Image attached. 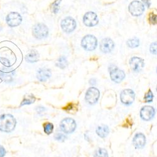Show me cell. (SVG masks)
I'll use <instances>...</instances> for the list:
<instances>
[{
  "label": "cell",
  "instance_id": "obj_1",
  "mask_svg": "<svg viewBox=\"0 0 157 157\" xmlns=\"http://www.w3.org/2000/svg\"><path fill=\"white\" fill-rule=\"evenodd\" d=\"M17 121L11 114H4L0 116V131L3 132L10 133L14 130Z\"/></svg>",
  "mask_w": 157,
  "mask_h": 157
},
{
  "label": "cell",
  "instance_id": "obj_2",
  "mask_svg": "<svg viewBox=\"0 0 157 157\" xmlns=\"http://www.w3.org/2000/svg\"><path fill=\"white\" fill-rule=\"evenodd\" d=\"M82 48L87 51H93L95 50L98 46V40L94 35H86L81 41Z\"/></svg>",
  "mask_w": 157,
  "mask_h": 157
},
{
  "label": "cell",
  "instance_id": "obj_3",
  "mask_svg": "<svg viewBox=\"0 0 157 157\" xmlns=\"http://www.w3.org/2000/svg\"><path fill=\"white\" fill-rule=\"evenodd\" d=\"M77 124L74 120L71 117L64 118L60 124V127L62 132L65 134L72 133L75 130Z\"/></svg>",
  "mask_w": 157,
  "mask_h": 157
},
{
  "label": "cell",
  "instance_id": "obj_4",
  "mask_svg": "<svg viewBox=\"0 0 157 157\" xmlns=\"http://www.w3.org/2000/svg\"><path fill=\"white\" fill-rule=\"evenodd\" d=\"M33 35L36 39L41 40L48 36V29L44 23H37L33 27Z\"/></svg>",
  "mask_w": 157,
  "mask_h": 157
},
{
  "label": "cell",
  "instance_id": "obj_5",
  "mask_svg": "<svg viewBox=\"0 0 157 157\" xmlns=\"http://www.w3.org/2000/svg\"><path fill=\"white\" fill-rule=\"evenodd\" d=\"M100 97V92L99 90L95 87H89L85 96V100L90 105H93L96 104L99 100Z\"/></svg>",
  "mask_w": 157,
  "mask_h": 157
},
{
  "label": "cell",
  "instance_id": "obj_6",
  "mask_svg": "<svg viewBox=\"0 0 157 157\" xmlns=\"http://www.w3.org/2000/svg\"><path fill=\"white\" fill-rule=\"evenodd\" d=\"M121 102L126 106H129L133 104L135 99V94L132 89H126L121 91L120 94Z\"/></svg>",
  "mask_w": 157,
  "mask_h": 157
},
{
  "label": "cell",
  "instance_id": "obj_7",
  "mask_svg": "<svg viewBox=\"0 0 157 157\" xmlns=\"http://www.w3.org/2000/svg\"><path fill=\"white\" fill-rule=\"evenodd\" d=\"M128 10L134 17L141 16L145 11V5L140 1H133L129 5Z\"/></svg>",
  "mask_w": 157,
  "mask_h": 157
},
{
  "label": "cell",
  "instance_id": "obj_8",
  "mask_svg": "<svg viewBox=\"0 0 157 157\" xmlns=\"http://www.w3.org/2000/svg\"><path fill=\"white\" fill-rule=\"evenodd\" d=\"M60 26L64 32L69 33L75 30L77 27V24L75 20L73 18L71 17H67L62 20Z\"/></svg>",
  "mask_w": 157,
  "mask_h": 157
},
{
  "label": "cell",
  "instance_id": "obj_9",
  "mask_svg": "<svg viewBox=\"0 0 157 157\" xmlns=\"http://www.w3.org/2000/svg\"><path fill=\"white\" fill-rule=\"evenodd\" d=\"M109 74L111 79L116 83H120L125 78L124 71L114 65H113V67H109Z\"/></svg>",
  "mask_w": 157,
  "mask_h": 157
},
{
  "label": "cell",
  "instance_id": "obj_10",
  "mask_svg": "<svg viewBox=\"0 0 157 157\" xmlns=\"http://www.w3.org/2000/svg\"><path fill=\"white\" fill-rule=\"evenodd\" d=\"M6 21L9 27H15L21 24L22 17L17 12H11L7 15Z\"/></svg>",
  "mask_w": 157,
  "mask_h": 157
},
{
  "label": "cell",
  "instance_id": "obj_11",
  "mask_svg": "<svg viewBox=\"0 0 157 157\" xmlns=\"http://www.w3.org/2000/svg\"><path fill=\"white\" fill-rule=\"evenodd\" d=\"M83 22L88 27H93L98 24L99 19L96 13L89 11L84 15Z\"/></svg>",
  "mask_w": 157,
  "mask_h": 157
},
{
  "label": "cell",
  "instance_id": "obj_12",
  "mask_svg": "<svg viewBox=\"0 0 157 157\" xmlns=\"http://www.w3.org/2000/svg\"><path fill=\"white\" fill-rule=\"evenodd\" d=\"M129 65L133 71L139 72L145 67V62L140 57H133L129 60Z\"/></svg>",
  "mask_w": 157,
  "mask_h": 157
},
{
  "label": "cell",
  "instance_id": "obj_13",
  "mask_svg": "<svg viewBox=\"0 0 157 157\" xmlns=\"http://www.w3.org/2000/svg\"><path fill=\"white\" fill-rule=\"evenodd\" d=\"M155 115V109L150 106L143 107L140 110V117L144 121H150L152 120Z\"/></svg>",
  "mask_w": 157,
  "mask_h": 157
},
{
  "label": "cell",
  "instance_id": "obj_14",
  "mask_svg": "<svg viewBox=\"0 0 157 157\" xmlns=\"http://www.w3.org/2000/svg\"><path fill=\"white\" fill-rule=\"evenodd\" d=\"M100 50L104 54L111 52L114 48V43L109 38H103L100 43Z\"/></svg>",
  "mask_w": 157,
  "mask_h": 157
},
{
  "label": "cell",
  "instance_id": "obj_15",
  "mask_svg": "<svg viewBox=\"0 0 157 157\" xmlns=\"http://www.w3.org/2000/svg\"><path fill=\"white\" fill-rule=\"evenodd\" d=\"M52 75V72L50 69L48 68H40L37 71L36 78L40 82H46L50 78Z\"/></svg>",
  "mask_w": 157,
  "mask_h": 157
},
{
  "label": "cell",
  "instance_id": "obj_16",
  "mask_svg": "<svg viewBox=\"0 0 157 157\" xmlns=\"http://www.w3.org/2000/svg\"><path fill=\"white\" fill-rule=\"evenodd\" d=\"M133 145L137 149L143 148L145 146L146 144V137L141 133H136L133 140Z\"/></svg>",
  "mask_w": 157,
  "mask_h": 157
},
{
  "label": "cell",
  "instance_id": "obj_17",
  "mask_svg": "<svg viewBox=\"0 0 157 157\" xmlns=\"http://www.w3.org/2000/svg\"><path fill=\"white\" fill-rule=\"evenodd\" d=\"M40 58L38 52L35 50H31L25 56V60L28 63L36 62Z\"/></svg>",
  "mask_w": 157,
  "mask_h": 157
},
{
  "label": "cell",
  "instance_id": "obj_18",
  "mask_svg": "<svg viewBox=\"0 0 157 157\" xmlns=\"http://www.w3.org/2000/svg\"><path fill=\"white\" fill-rule=\"evenodd\" d=\"M96 132L99 137L104 138H106L109 135V127L106 125H101L97 127Z\"/></svg>",
  "mask_w": 157,
  "mask_h": 157
},
{
  "label": "cell",
  "instance_id": "obj_19",
  "mask_svg": "<svg viewBox=\"0 0 157 157\" xmlns=\"http://www.w3.org/2000/svg\"><path fill=\"white\" fill-rule=\"evenodd\" d=\"M15 75V72L12 71L10 72H3L0 71V77L7 83H10L13 81V77Z\"/></svg>",
  "mask_w": 157,
  "mask_h": 157
},
{
  "label": "cell",
  "instance_id": "obj_20",
  "mask_svg": "<svg viewBox=\"0 0 157 157\" xmlns=\"http://www.w3.org/2000/svg\"><path fill=\"white\" fill-rule=\"evenodd\" d=\"M68 65H69L68 60L65 56L60 57L56 62V66L61 69H65L68 66Z\"/></svg>",
  "mask_w": 157,
  "mask_h": 157
},
{
  "label": "cell",
  "instance_id": "obj_21",
  "mask_svg": "<svg viewBox=\"0 0 157 157\" xmlns=\"http://www.w3.org/2000/svg\"><path fill=\"white\" fill-rule=\"evenodd\" d=\"M126 44L129 48H136L140 45V40L137 37H133L128 40Z\"/></svg>",
  "mask_w": 157,
  "mask_h": 157
},
{
  "label": "cell",
  "instance_id": "obj_22",
  "mask_svg": "<svg viewBox=\"0 0 157 157\" xmlns=\"http://www.w3.org/2000/svg\"><path fill=\"white\" fill-rule=\"evenodd\" d=\"M35 101V96H33L32 95H30V96H29L27 97H25L23 99V101L21 103L20 106H24V105H29V104H31L33 103Z\"/></svg>",
  "mask_w": 157,
  "mask_h": 157
},
{
  "label": "cell",
  "instance_id": "obj_23",
  "mask_svg": "<svg viewBox=\"0 0 157 157\" xmlns=\"http://www.w3.org/2000/svg\"><path fill=\"white\" fill-rule=\"evenodd\" d=\"M94 157H108V153L104 148H99L95 151Z\"/></svg>",
  "mask_w": 157,
  "mask_h": 157
},
{
  "label": "cell",
  "instance_id": "obj_24",
  "mask_svg": "<svg viewBox=\"0 0 157 157\" xmlns=\"http://www.w3.org/2000/svg\"><path fill=\"white\" fill-rule=\"evenodd\" d=\"M54 124L51 123H46L44 125V132L47 135H50L54 131Z\"/></svg>",
  "mask_w": 157,
  "mask_h": 157
},
{
  "label": "cell",
  "instance_id": "obj_25",
  "mask_svg": "<svg viewBox=\"0 0 157 157\" xmlns=\"http://www.w3.org/2000/svg\"><path fill=\"white\" fill-rule=\"evenodd\" d=\"M62 2V0H56V1L52 3V6H51V8H52V11L54 13L56 14L59 11V6L60 4Z\"/></svg>",
  "mask_w": 157,
  "mask_h": 157
},
{
  "label": "cell",
  "instance_id": "obj_26",
  "mask_svg": "<svg viewBox=\"0 0 157 157\" xmlns=\"http://www.w3.org/2000/svg\"><path fill=\"white\" fill-rule=\"evenodd\" d=\"M153 94L151 92V90H149L148 92L145 94V98H144V99H145L146 102H151L153 100Z\"/></svg>",
  "mask_w": 157,
  "mask_h": 157
},
{
  "label": "cell",
  "instance_id": "obj_27",
  "mask_svg": "<svg viewBox=\"0 0 157 157\" xmlns=\"http://www.w3.org/2000/svg\"><path fill=\"white\" fill-rule=\"evenodd\" d=\"M54 138L56 140L59 141H63L65 140V138H66V136L61 133H57V134H56Z\"/></svg>",
  "mask_w": 157,
  "mask_h": 157
},
{
  "label": "cell",
  "instance_id": "obj_28",
  "mask_svg": "<svg viewBox=\"0 0 157 157\" xmlns=\"http://www.w3.org/2000/svg\"><path fill=\"white\" fill-rule=\"evenodd\" d=\"M150 51L153 55H156V42H153L150 46Z\"/></svg>",
  "mask_w": 157,
  "mask_h": 157
},
{
  "label": "cell",
  "instance_id": "obj_29",
  "mask_svg": "<svg viewBox=\"0 0 157 157\" xmlns=\"http://www.w3.org/2000/svg\"><path fill=\"white\" fill-rule=\"evenodd\" d=\"M149 20L153 24V25H156V15L151 13L150 15V18H149Z\"/></svg>",
  "mask_w": 157,
  "mask_h": 157
},
{
  "label": "cell",
  "instance_id": "obj_30",
  "mask_svg": "<svg viewBox=\"0 0 157 157\" xmlns=\"http://www.w3.org/2000/svg\"><path fill=\"white\" fill-rule=\"evenodd\" d=\"M6 155V150L5 149V148L0 145V157H4Z\"/></svg>",
  "mask_w": 157,
  "mask_h": 157
},
{
  "label": "cell",
  "instance_id": "obj_31",
  "mask_svg": "<svg viewBox=\"0 0 157 157\" xmlns=\"http://www.w3.org/2000/svg\"><path fill=\"white\" fill-rule=\"evenodd\" d=\"M45 110V108H44L43 106H38L36 109V111L38 113H43L44 112V111Z\"/></svg>",
  "mask_w": 157,
  "mask_h": 157
},
{
  "label": "cell",
  "instance_id": "obj_32",
  "mask_svg": "<svg viewBox=\"0 0 157 157\" xmlns=\"http://www.w3.org/2000/svg\"><path fill=\"white\" fill-rule=\"evenodd\" d=\"M96 79H94V78H91V79H90V81H89V84L90 85L94 86V85H95L96 84Z\"/></svg>",
  "mask_w": 157,
  "mask_h": 157
},
{
  "label": "cell",
  "instance_id": "obj_33",
  "mask_svg": "<svg viewBox=\"0 0 157 157\" xmlns=\"http://www.w3.org/2000/svg\"><path fill=\"white\" fill-rule=\"evenodd\" d=\"M143 2H144V3H145V5H147L148 7L150 6V0H143Z\"/></svg>",
  "mask_w": 157,
  "mask_h": 157
},
{
  "label": "cell",
  "instance_id": "obj_34",
  "mask_svg": "<svg viewBox=\"0 0 157 157\" xmlns=\"http://www.w3.org/2000/svg\"><path fill=\"white\" fill-rule=\"evenodd\" d=\"M2 30H3V27H2V25H1V23H0V32H1Z\"/></svg>",
  "mask_w": 157,
  "mask_h": 157
}]
</instances>
